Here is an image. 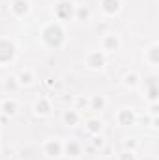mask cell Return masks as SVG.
<instances>
[{
    "instance_id": "22",
    "label": "cell",
    "mask_w": 159,
    "mask_h": 160,
    "mask_svg": "<svg viewBox=\"0 0 159 160\" xmlns=\"http://www.w3.org/2000/svg\"><path fill=\"white\" fill-rule=\"evenodd\" d=\"M116 160H139V157H137V151H131V149H122Z\"/></svg>"
},
{
    "instance_id": "8",
    "label": "cell",
    "mask_w": 159,
    "mask_h": 160,
    "mask_svg": "<svg viewBox=\"0 0 159 160\" xmlns=\"http://www.w3.org/2000/svg\"><path fill=\"white\" fill-rule=\"evenodd\" d=\"M80 155H82V145H80L79 140L69 138V140H66L62 143V157H68L69 160H75V158H79Z\"/></svg>"
},
{
    "instance_id": "19",
    "label": "cell",
    "mask_w": 159,
    "mask_h": 160,
    "mask_svg": "<svg viewBox=\"0 0 159 160\" xmlns=\"http://www.w3.org/2000/svg\"><path fill=\"white\" fill-rule=\"evenodd\" d=\"M88 99H90L88 110H92V112H103V110L107 108V99H105V95H92V97H88Z\"/></svg>"
},
{
    "instance_id": "9",
    "label": "cell",
    "mask_w": 159,
    "mask_h": 160,
    "mask_svg": "<svg viewBox=\"0 0 159 160\" xmlns=\"http://www.w3.org/2000/svg\"><path fill=\"white\" fill-rule=\"evenodd\" d=\"M9 13L15 19H25L30 13V0H9Z\"/></svg>"
},
{
    "instance_id": "12",
    "label": "cell",
    "mask_w": 159,
    "mask_h": 160,
    "mask_svg": "<svg viewBox=\"0 0 159 160\" xmlns=\"http://www.w3.org/2000/svg\"><path fill=\"white\" fill-rule=\"evenodd\" d=\"M99 8H101L103 15L116 17L122 11V0H99Z\"/></svg>"
},
{
    "instance_id": "5",
    "label": "cell",
    "mask_w": 159,
    "mask_h": 160,
    "mask_svg": "<svg viewBox=\"0 0 159 160\" xmlns=\"http://www.w3.org/2000/svg\"><path fill=\"white\" fill-rule=\"evenodd\" d=\"M52 112H54V106H52V101L49 97H38L32 102V114L36 118H41V119L49 118V116H52Z\"/></svg>"
},
{
    "instance_id": "3",
    "label": "cell",
    "mask_w": 159,
    "mask_h": 160,
    "mask_svg": "<svg viewBox=\"0 0 159 160\" xmlns=\"http://www.w3.org/2000/svg\"><path fill=\"white\" fill-rule=\"evenodd\" d=\"M52 15L56 19V22H64V21H71L75 15V4L69 0H58L52 6Z\"/></svg>"
},
{
    "instance_id": "15",
    "label": "cell",
    "mask_w": 159,
    "mask_h": 160,
    "mask_svg": "<svg viewBox=\"0 0 159 160\" xmlns=\"http://www.w3.org/2000/svg\"><path fill=\"white\" fill-rule=\"evenodd\" d=\"M144 97H146L148 102H159V88H157V82H156V77H150L146 80Z\"/></svg>"
},
{
    "instance_id": "23",
    "label": "cell",
    "mask_w": 159,
    "mask_h": 160,
    "mask_svg": "<svg viewBox=\"0 0 159 160\" xmlns=\"http://www.w3.org/2000/svg\"><path fill=\"white\" fill-rule=\"evenodd\" d=\"M88 102H90V99L88 97H84V95H79V97H75V106L73 108H77V110H88Z\"/></svg>"
},
{
    "instance_id": "17",
    "label": "cell",
    "mask_w": 159,
    "mask_h": 160,
    "mask_svg": "<svg viewBox=\"0 0 159 160\" xmlns=\"http://www.w3.org/2000/svg\"><path fill=\"white\" fill-rule=\"evenodd\" d=\"M17 82H19L21 88H32V86L36 84V75H34V71H32V69H23V71H19Z\"/></svg>"
},
{
    "instance_id": "13",
    "label": "cell",
    "mask_w": 159,
    "mask_h": 160,
    "mask_svg": "<svg viewBox=\"0 0 159 160\" xmlns=\"http://www.w3.org/2000/svg\"><path fill=\"white\" fill-rule=\"evenodd\" d=\"M80 121H82V116H80V112L77 108H68V110H64V114H62V123H64L66 127L73 128V127L79 125Z\"/></svg>"
},
{
    "instance_id": "20",
    "label": "cell",
    "mask_w": 159,
    "mask_h": 160,
    "mask_svg": "<svg viewBox=\"0 0 159 160\" xmlns=\"http://www.w3.org/2000/svg\"><path fill=\"white\" fill-rule=\"evenodd\" d=\"M73 19L77 22H88L92 19V9L88 6H75V15Z\"/></svg>"
},
{
    "instance_id": "24",
    "label": "cell",
    "mask_w": 159,
    "mask_h": 160,
    "mask_svg": "<svg viewBox=\"0 0 159 160\" xmlns=\"http://www.w3.org/2000/svg\"><path fill=\"white\" fill-rule=\"evenodd\" d=\"M90 143H92L94 149H103V147H105V138H103L101 134H94L92 140H90Z\"/></svg>"
},
{
    "instance_id": "28",
    "label": "cell",
    "mask_w": 159,
    "mask_h": 160,
    "mask_svg": "<svg viewBox=\"0 0 159 160\" xmlns=\"http://www.w3.org/2000/svg\"><path fill=\"white\" fill-rule=\"evenodd\" d=\"M0 130H2V125H0Z\"/></svg>"
},
{
    "instance_id": "27",
    "label": "cell",
    "mask_w": 159,
    "mask_h": 160,
    "mask_svg": "<svg viewBox=\"0 0 159 160\" xmlns=\"http://www.w3.org/2000/svg\"><path fill=\"white\" fill-rule=\"evenodd\" d=\"M157 127H159V118H154V119H152V127H150V128H154V130H156Z\"/></svg>"
},
{
    "instance_id": "16",
    "label": "cell",
    "mask_w": 159,
    "mask_h": 160,
    "mask_svg": "<svg viewBox=\"0 0 159 160\" xmlns=\"http://www.w3.org/2000/svg\"><path fill=\"white\" fill-rule=\"evenodd\" d=\"M103 128H105V123H103V119H99V118H88V119L84 121V130H86L90 136L101 134Z\"/></svg>"
},
{
    "instance_id": "21",
    "label": "cell",
    "mask_w": 159,
    "mask_h": 160,
    "mask_svg": "<svg viewBox=\"0 0 159 160\" xmlns=\"http://www.w3.org/2000/svg\"><path fill=\"white\" fill-rule=\"evenodd\" d=\"M21 89V86H19V82H17V77H6L4 78V91L6 93H9V95H13V93H17Z\"/></svg>"
},
{
    "instance_id": "2",
    "label": "cell",
    "mask_w": 159,
    "mask_h": 160,
    "mask_svg": "<svg viewBox=\"0 0 159 160\" xmlns=\"http://www.w3.org/2000/svg\"><path fill=\"white\" fill-rule=\"evenodd\" d=\"M17 60V45L9 38H0V67L11 65Z\"/></svg>"
},
{
    "instance_id": "26",
    "label": "cell",
    "mask_w": 159,
    "mask_h": 160,
    "mask_svg": "<svg viewBox=\"0 0 159 160\" xmlns=\"http://www.w3.org/2000/svg\"><path fill=\"white\" fill-rule=\"evenodd\" d=\"M148 116L159 118V102H150V106H148Z\"/></svg>"
},
{
    "instance_id": "4",
    "label": "cell",
    "mask_w": 159,
    "mask_h": 160,
    "mask_svg": "<svg viewBox=\"0 0 159 160\" xmlns=\"http://www.w3.org/2000/svg\"><path fill=\"white\" fill-rule=\"evenodd\" d=\"M84 65L86 69L90 71H103L105 65H107V54L103 50H90L86 56H84Z\"/></svg>"
},
{
    "instance_id": "1",
    "label": "cell",
    "mask_w": 159,
    "mask_h": 160,
    "mask_svg": "<svg viewBox=\"0 0 159 160\" xmlns=\"http://www.w3.org/2000/svg\"><path fill=\"white\" fill-rule=\"evenodd\" d=\"M66 38H68V34H66L64 24H62V22H56V21L47 22V24L40 30L41 43H43L47 48H51V50H58V48H62L64 43H66Z\"/></svg>"
},
{
    "instance_id": "10",
    "label": "cell",
    "mask_w": 159,
    "mask_h": 160,
    "mask_svg": "<svg viewBox=\"0 0 159 160\" xmlns=\"http://www.w3.org/2000/svg\"><path fill=\"white\" fill-rule=\"evenodd\" d=\"M0 114L4 118H15L19 114V102L13 97H6L0 101Z\"/></svg>"
},
{
    "instance_id": "25",
    "label": "cell",
    "mask_w": 159,
    "mask_h": 160,
    "mask_svg": "<svg viewBox=\"0 0 159 160\" xmlns=\"http://www.w3.org/2000/svg\"><path fill=\"white\" fill-rule=\"evenodd\" d=\"M122 145H123V149H131V151H135V149H137V145H139V142H137L135 138H125Z\"/></svg>"
},
{
    "instance_id": "11",
    "label": "cell",
    "mask_w": 159,
    "mask_h": 160,
    "mask_svg": "<svg viewBox=\"0 0 159 160\" xmlns=\"http://www.w3.org/2000/svg\"><path fill=\"white\" fill-rule=\"evenodd\" d=\"M122 47V39H120L118 34H105L101 38V50L107 54V52H116Z\"/></svg>"
},
{
    "instance_id": "14",
    "label": "cell",
    "mask_w": 159,
    "mask_h": 160,
    "mask_svg": "<svg viewBox=\"0 0 159 160\" xmlns=\"http://www.w3.org/2000/svg\"><path fill=\"white\" fill-rule=\"evenodd\" d=\"M144 62L150 67H157L159 65V43H152L146 50H144Z\"/></svg>"
},
{
    "instance_id": "7",
    "label": "cell",
    "mask_w": 159,
    "mask_h": 160,
    "mask_svg": "<svg viewBox=\"0 0 159 160\" xmlns=\"http://www.w3.org/2000/svg\"><path fill=\"white\" fill-rule=\"evenodd\" d=\"M114 119H116V123H118L120 127H133V125H137L139 116H137V112L133 108L123 106V108H120L118 112H116Z\"/></svg>"
},
{
    "instance_id": "6",
    "label": "cell",
    "mask_w": 159,
    "mask_h": 160,
    "mask_svg": "<svg viewBox=\"0 0 159 160\" xmlns=\"http://www.w3.org/2000/svg\"><path fill=\"white\" fill-rule=\"evenodd\" d=\"M62 140L58 138H47L41 145V151L47 158H60L62 157Z\"/></svg>"
},
{
    "instance_id": "18",
    "label": "cell",
    "mask_w": 159,
    "mask_h": 160,
    "mask_svg": "<svg viewBox=\"0 0 159 160\" xmlns=\"http://www.w3.org/2000/svg\"><path fill=\"white\" fill-rule=\"evenodd\" d=\"M122 84H123V88H127V89H137V88L140 86V75H139L137 71H127V73H123V77H122Z\"/></svg>"
}]
</instances>
